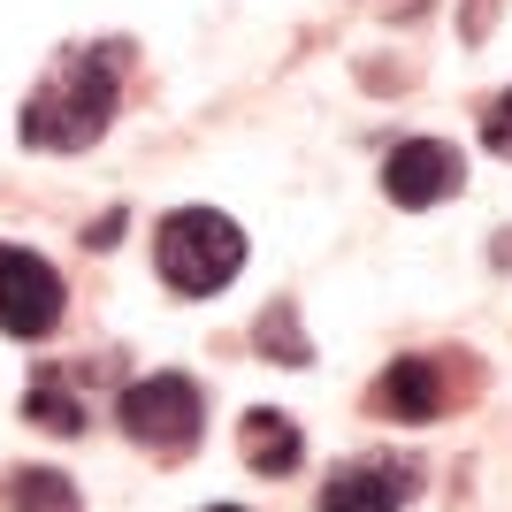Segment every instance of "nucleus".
Returning a JSON list of instances; mask_svg holds the SVG:
<instances>
[{
  "label": "nucleus",
  "instance_id": "nucleus-7",
  "mask_svg": "<svg viewBox=\"0 0 512 512\" xmlns=\"http://www.w3.org/2000/svg\"><path fill=\"white\" fill-rule=\"evenodd\" d=\"M459 184H467V161H459V146H444V138H406V146H390V161H383L390 207H444V199H459Z\"/></svg>",
  "mask_w": 512,
  "mask_h": 512
},
{
  "label": "nucleus",
  "instance_id": "nucleus-6",
  "mask_svg": "<svg viewBox=\"0 0 512 512\" xmlns=\"http://www.w3.org/2000/svg\"><path fill=\"white\" fill-rule=\"evenodd\" d=\"M421 490V467L398 459V451H367V459H344L329 482H321V512H406Z\"/></svg>",
  "mask_w": 512,
  "mask_h": 512
},
{
  "label": "nucleus",
  "instance_id": "nucleus-8",
  "mask_svg": "<svg viewBox=\"0 0 512 512\" xmlns=\"http://www.w3.org/2000/svg\"><path fill=\"white\" fill-rule=\"evenodd\" d=\"M237 444H245V467H253V474H268V482H283V474H291V467L306 459L299 421H291V413H276V406H253V413H245Z\"/></svg>",
  "mask_w": 512,
  "mask_h": 512
},
{
  "label": "nucleus",
  "instance_id": "nucleus-12",
  "mask_svg": "<svg viewBox=\"0 0 512 512\" xmlns=\"http://www.w3.org/2000/svg\"><path fill=\"white\" fill-rule=\"evenodd\" d=\"M482 146H490L497 161H512V92H497V100L482 107Z\"/></svg>",
  "mask_w": 512,
  "mask_h": 512
},
{
  "label": "nucleus",
  "instance_id": "nucleus-3",
  "mask_svg": "<svg viewBox=\"0 0 512 512\" xmlns=\"http://www.w3.org/2000/svg\"><path fill=\"white\" fill-rule=\"evenodd\" d=\"M115 421H123L130 444L161 451V459H184V451H199L207 398H199V383H184V375H146V383H130L123 398H115Z\"/></svg>",
  "mask_w": 512,
  "mask_h": 512
},
{
  "label": "nucleus",
  "instance_id": "nucleus-5",
  "mask_svg": "<svg viewBox=\"0 0 512 512\" xmlns=\"http://www.w3.org/2000/svg\"><path fill=\"white\" fill-rule=\"evenodd\" d=\"M375 398L398 421H436V413H451L467 398V367H459V352H406V360H390Z\"/></svg>",
  "mask_w": 512,
  "mask_h": 512
},
{
  "label": "nucleus",
  "instance_id": "nucleus-13",
  "mask_svg": "<svg viewBox=\"0 0 512 512\" xmlns=\"http://www.w3.org/2000/svg\"><path fill=\"white\" fill-rule=\"evenodd\" d=\"M115 237H123V214H100V222H92V237H85V245H92V253H107Z\"/></svg>",
  "mask_w": 512,
  "mask_h": 512
},
{
  "label": "nucleus",
  "instance_id": "nucleus-2",
  "mask_svg": "<svg viewBox=\"0 0 512 512\" xmlns=\"http://www.w3.org/2000/svg\"><path fill=\"white\" fill-rule=\"evenodd\" d=\"M153 268H161V283L176 299H214L245 268V230L222 207H176L153 230Z\"/></svg>",
  "mask_w": 512,
  "mask_h": 512
},
{
  "label": "nucleus",
  "instance_id": "nucleus-4",
  "mask_svg": "<svg viewBox=\"0 0 512 512\" xmlns=\"http://www.w3.org/2000/svg\"><path fill=\"white\" fill-rule=\"evenodd\" d=\"M62 276H54V260L23 253V245H0V329L23 344H39L62 329Z\"/></svg>",
  "mask_w": 512,
  "mask_h": 512
},
{
  "label": "nucleus",
  "instance_id": "nucleus-9",
  "mask_svg": "<svg viewBox=\"0 0 512 512\" xmlns=\"http://www.w3.org/2000/svg\"><path fill=\"white\" fill-rule=\"evenodd\" d=\"M8 512H85V497H77V482L54 467H16V482H8Z\"/></svg>",
  "mask_w": 512,
  "mask_h": 512
},
{
  "label": "nucleus",
  "instance_id": "nucleus-10",
  "mask_svg": "<svg viewBox=\"0 0 512 512\" xmlns=\"http://www.w3.org/2000/svg\"><path fill=\"white\" fill-rule=\"evenodd\" d=\"M23 413H31L39 428H54V436H77V428H85V406H77V390H69L54 367H46V375H31V390H23Z\"/></svg>",
  "mask_w": 512,
  "mask_h": 512
},
{
  "label": "nucleus",
  "instance_id": "nucleus-1",
  "mask_svg": "<svg viewBox=\"0 0 512 512\" xmlns=\"http://www.w3.org/2000/svg\"><path fill=\"white\" fill-rule=\"evenodd\" d=\"M130 39H92V46H69L54 54L31 100H23V146L31 153H85L107 138L115 123V100H123V77H130Z\"/></svg>",
  "mask_w": 512,
  "mask_h": 512
},
{
  "label": "nucleus",
  "instance_id": "nucleus-14",
  "mask_svg": "<svg viewBox=\"0 0 512 512\" xmlns=\"http://www.w3.org/2000/svg\"><path fill=\"white\" fill-rule=\"evenodd\" d=\"M207 512H245V505H207Z\"/></svg>",
  "mask_w": 512,
  "mask_h": 512
},
{
  "label": "nucleus",
  "instance_id": "nucleus-11",
  "mask_svg": "<svg viewBox=\"0 0 512 512\" xmlns=\"http://www.w3.org/2000/svg\"><path fill=\"white\" fill-rule=\"evenodd\" d=\"M253 344H260V352H268L276 367H306V360H314V344H306V329H299V306H291V299H276L268 314H260Z\"/></svg>",
  "mask_w": 512,
  "mask_h": 512
}]
</instances>
